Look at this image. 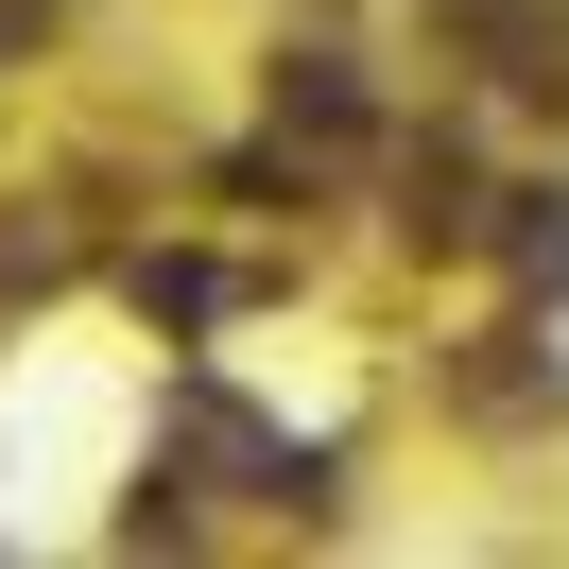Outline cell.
I'll return each instance as SVG.
<instances>
[{
  "instance_id": "6da1fadb",
  "label": "cell",
  "mask_w": 569,
  "mask_h": 569,
  "mask_svg": "<svg viewBox=\"0 0 569 569\" xmlns=\"http://www.w3.org/2000/svg\"><path fill=\"white\" fill-rule=\"evenodd\" d=\"M483 242H500V277H518V293H569V190H500Z\"/></svg>"
},
{
  "instance_id": "7a4b0ae2",
  "label": "cell",
  "mask_w": 569,
  "mask_h": 569,
  "mask_svg": "<svg viewBox=\"0 0 569 569\" xmlns=\"http://www.w3.org/2000/svg\"><path fill=\"white\" fill-rule=\"evenodd\" d=\"M139 311H156V328H224L242 277H224V259H139Z\"/></svg>"
},
{
  "instance_id": "3957f363",
  "label": "cell",
  "mask_w": 569,
  "mask_h": 569,
  "mask_svg": "<svg viewBox=\"0 0 569 569\" xmlns=\"http://www.w3.org/2000/svg\"><path fill=\"white\" fill-rule=\"evenodd\" d=\"M70 277V242H52V224H0V293H52Z\"/></svg>"
}]
</instances>
